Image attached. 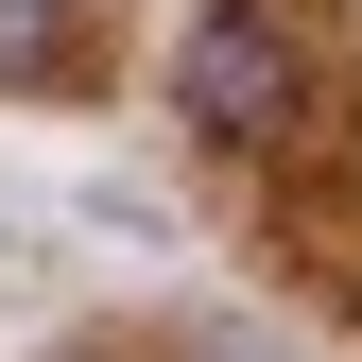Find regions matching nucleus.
Here are the masks:
<instances>
[{
	"label": "nucleus",
	"instance_id": "2",
	"mask_svg": "<svg viewBox=\"0 0 362 362\" xmlns=\"http://www.w3.org/2000/svg\"><path fill=\"white\" fill-rule=\"evenodd\" d=\"M52 52V0H0V69H35Z\"/></svg>",
	"mask_w": 362,
	"mask_h": 362
},
{
	"label": "nucleus",
	"instance_id": "1",
	"mask_svg": "<svg viewBox=\"0 0 362 362\" xmlns=\"http://www.w3.org/2000/svg\"><path fill=\"white\" fill-rule=\"evenodd\" d=\"M173 104H190L224 156H276V139H310V104H328V52H310L293 0H207V18L173 35Z\"/></svg>",
	"mask_w": 362,
	"mask_h": 362
}]
</instances>
